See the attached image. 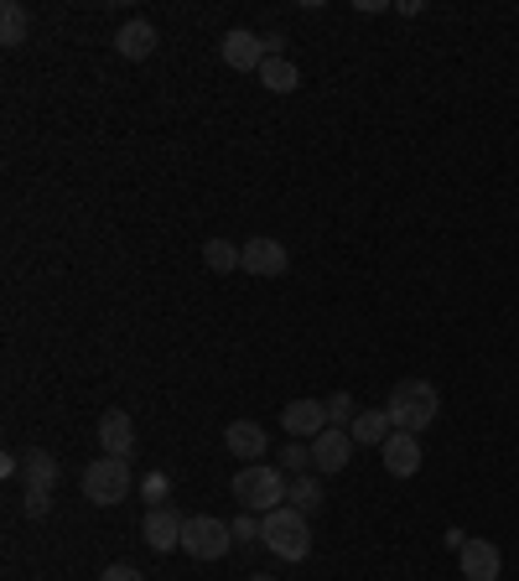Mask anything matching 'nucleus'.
Masks as SVG:
<instances>
[{
  "label": "nucleus",
  "mask_w": 519,
  "mask_h": 581,
  "mask_svg": "<svg viewBox=\"0 0 519 581\" xmlns=\"http://www.w3.org/2000/svg\"><path fill=\"white\" fill-rule=\"evenodd\" d=\"M260 545L270 551V556L281 560H307L312 556V525L302 509H291V504H281V509L260 514Z\"/></svg>",
  "instance_id": "nucleus-1"
},
{
  "label": "nucleus",
  "mask_w": 519,
  "mask_h": 581,
  "mask_svg": "<svg viewBox=\"0 0 519 581\" xmlns=\"http://www.w3.org/2000/svg\"><path fill=\"white\" fill-rule=\"evenodd\" d=\"M390 420H395V431H410V437H421L431 420L442 416V395H436V384L431 379H401L395 390H390Z\"/></svg>",
  "instance_id": "nucleus-2"
},
{
  "label": "nucleus",
  "mask_w": 519,
  "mask_h": 581,
  "mask_svg": "<svg viewBox=\"0 0 519 581\" xmlns=\"http://www.w3.org/2000/svg\"><path fill=\"white\" fill-rule=\"evenodd\" d=\"M235 498H239V509L270 514V509H281L286 498H291V478H286L281 467H270V463H244L235 472Z\"/></svg>",
  "instance_id": "nucleus-3"
},
{
  "label": "nucleus",
  "mask_w": 519,
  "mask_h": 581,
  "mask_svg": "<svg viewBox=\"0 0 519 581\" xmlns=\"http://www.w3.org/2000/svg\"><path fill=\"white\" fill-rule=\"evenodd\" d=\"M58 478H63V467H58V457H52V452H42V446L22 452L26 514H31V519H48V514H52V493H58Z\"/></svg>",
  "instance_id": "nucleus-4"
},
{
  "label": "nucleus",
  "mask_w": 519,
  "mask_h": 581,
  "mask_svg": "<svg viewBox=\"0 0 519 581\" xmlns=\"http://www.w3.org/2000/svg\"><path fill=\"white\" fill-rule=\"evenodd\" d=\"M125 493H130V463L125 457H94L84 467V498L94 509H115Z\"/></svg>",
  "instance_id": "nucleus-5"
},
{
  "label": "nucleus",
  "mask_w": 519,
  "mask_h": 581,
  "mask_svg": "<svg viewBox=\"0 0 519 581\" xmlns=\"http://www.w3.org/2000/svg\"><path fill=\"white\" fill-rule=\"evenodd\" d=\"M182 551L192 560H224L235 551V530L224 525V519H213V514H198L188 519V530H182Z\"/></svg>",
  "instance_id": "nucleus-6"
},
{
  "label": "nucleus",
  "mask_w": 519,
  "mask_h": 581,
  "mask_svg": "<svg viewBox=\"0 0 519 581\" xmlns=\"http://www.w3.org/2000/svg\"><path fill=\"white\" fill-rule=\"evenodd\" d=\"M286 265H291V255H286L281 239H270V233L239 244V270L244 276H286Z\"/></svg>",
  "instance_id": "nucleus-7"
},
{
  "label": "nucleus",
  "mask_w": 519,
  "mask_h": 581,
  "mask_svg": "<svg viewBox=\"0 0 519 581\" xmlns=\"http://www.w3.org/2000/svg\"><path fill=\"white\" fill-rule=\"evenodd\" d=\"M354 437H349V426H328L322 437H312V467L322 472V478H332V472H343L349 467V457H354Z\"/></svg>",
  "instance_id": "nucleus-8"
},
{
  "label": "nucleus",
  "mask_w": 519,
  "mask_h": 581,
  "mask_svg": "<svg viewBox=\"0 0 519 581\" xmlns=\"http://www.w3.org/2000/svg\"><path fill=\"white\" fill-rule=\"evenodd\" d=\"M182 530H188V519L172 509V504H162V509H145L141 535H145V545H151L156 556H166V551H182Z\"/></svg>",
  "instance_id": "nucleus-9"
},
{
  "label": "nucleus",
  "mask_w": 519,
  "mask_h": 581,
  "mask_svg": "<svg viewBox=\"0 0 519 581\" xmlns=\"http://www.w3.org/2000/svg\"><path fill=\"white\" fill-rule=\"evenodd\" d=\"M281 426L291 442H312L328 431V405L322 400H291V405H281Z\"/></svg>",
  "instance_id": "nucleus-10"
},
{
  "label": "nucleus",
  "mask_w": 519,
  "mask_h": 581,
  "mask_svg": "<svg viewBox=\"0 0 519 581\" xmlns=\"http://www.w3.org/2000/svg\"><path fill=\"white\" fill-rule=\"evenodd\" d=\"M218 52H224V63H229L235 73H260V63H265V37H260V31L235 26V31H224Z\"/></svg>",
  "instance_id": "nucleus-11"
},
{
  "label": "nucleus",
  "mask_w": 519,
  "mask_h": 581,
  "mask_svg": "<svg viewBox=\"0 0 519 581\" xmlns=\"http://www.w3.org/2000/svg\"><path fill=\"white\" fill-rule=\"evenodd\" d=\"M457 566H463V581H498L504 577V556H498L494 540H468L457 551Z\"/></svg>",
  "instance_id": "nucleus-12"
},
{
  "label": "nucleus",
  "mask_w": 519,
  "mask_h": 581,
  "mask_svg": "<svg viewBox=\"0 0 519 581\" xmlns=\"http://www.w3.org/2000/svg\"><path fill=\"white\" fill-rule=\"evenodd\" d=\"M384 452V472L390 478H416L421 472V437H410V431H390V442L379 446Z\"/></svg>",
  "instance_id": "nucleus-13"
},
{
  "label": "nucleus",
  "mask_w": 519,
  "mask_h": 581,
  "mask_svg": "<svg viewBox=\"0 0 519 581\" xmlns=\"http://www.w3.org/2000/svg\"><path fill=\"white\" fill-rule=\"evenodd\" d=\"M99 446H104V457H125L130 463V452H136V420L125 416V411H104L99 416Z\"/></svg>",
  "instance_id": "nucleus-14"
},
{
  "label": "nucleus",
  "mask_w": 519,
  "mask_h": 581,
  "mask_svg": "<svg viewBox=\"0 0 519 581\" xmlns=\"http://www.w3.org/2000/svg\"><path fill=\"white\" fill-rule=\"evenodd\" d=\"M224 446H229L235 457H244V463H260V457H265V446H270V431H265L260 420H229Z\"/></svg>",
  "instance_id": "nucleus-15"
},
{
  "label": "nucleus",
  "mask_w": 519,
  "mask_h": 581,
  "mask_svg": "<svg viewBox=\"0 0 519 581\" xmlns=\"http://www.w3.org/2000/svg\"><path fill=\"white\" fill-rule=\"evenodd\" d=\"M156 42H162V37H156V26L141 22V16H136V22H125L115 31V52H119V58H130V63L151 58V52H156Z\"/></svg>",
  "instance_id": "nucleus-16"
},
{
  "label": "nucleus",
  "mask_w": 519,
  "mask_h": 581,
  "mask_svg": "<svg viewBox=\"0 0 519 581\" xmlns=\"http://www.w3.org/2000/svg\"><path fill=\"white\" fill-rule=\"evenodd\" d=\"M390 431H395L390 411H358L354 426H349V437H354L358 446H384L390 442Z\"/></svg>",
  "instance_id": "nucleus-17"
},
{
  "label": "nucleus",
  "mask_w": 519,
  "mask_h": 581,
  "mask_svg": "<svg viewBox=\"0 0 519 581\" xmlns=\"http://www.w3.org/2000/svg\"><path fill=\"white\" fill-rule=\"evenodd\" d=\"M260 84L270 93H296L302 89V73H296L291 58H265V63H260Z\"/></svg>",
  "instance_id": "nucleus-18"
},
{
  "label": "nucleus",
  "mask_w": 519,
  "mask_h": 581,
  "mask_svg": "<svg viewBox=\"0 0 519 581\" xmlns=\"http://www.w3.org/2000/svg\"><path fill=\"white\" fill-rule=\"evenodd\" d=\"M26 31H31V22H26V5H22V0H5V5H0V42L22 47Z\"/></svg>",
  "instance_id": "nucleus-19"
},
{
  "label": "nucleus",
  "mask_w": 519,
  "mask_h": 581,
  "mask_svg": "<svg viewBox=\"0 0 519 581\" xmlns=\"http://www.w3.org/2000/svg\"><path fill=\"white\" fill-rule=\"evenodd\" d=\"M322 498H328V493H322V483H317V478H291V498H286V504H291V509H302L312 519V514H322Z\"/></svg>",
  "instance_id": "nucleus-20"
},
{
  "label": "nucleus",
  "mask_w": 519,
  "mask_h": 581,
  "mask_svg": "<svg viewBox=\"0 0 519 581\" xmlns=\"http://www.w3.org/2000/svg\"><path fill=\"white\" fill-rule=\"evenodd\" d=\"M203 265L218 270V276H224V270H239V244L235 239H208V244H203Z\"/></svg>",
  "instance_id": "nucleus-21"
},
{
  "label": "nucleus",
  "mask_w": 519,
  "mask_h": 581,
  "mask_svg": "<svg viewBox=\"0 0 519 581\" xmlns=\"http://www.w3.org/2000/svg\"><path fill=\"white\" fill-rule=\"evenodd\" d=\"M281 472L286 478H307L312 472V446L307 442H286L281 446Z\"/></svg>",
  "instance_id": "nucleus-22"
},
{
  "label": "nucleus",
  "mask_w": 519,
  "mask_h": 581,
  "mask_svg": "<svg viewBox=\"0 0 519 581\" xmlns=\"http://www.w3.org/2000/svg\"><path fill=\"white\" fill-rule=\"evenodd\" d=\"M322 405H328V426H354L358 405H354V395H349V390H338V395H328Z\"/></svg>",
  "instance_id": "nucleus-23"
},
{
  "label": "nucleus",
  "mask_w": 519,
  "mask_h": 581,
  "mask_svg": "<svg viewBox=\"0 0 519 581\" xmlns=\"http://www.w3.org/2000/svg\"><path fill=\"white\" fill-rule=\"evenodd\" d=\"M141 493H145V504H151V509H162L166 493H172V478H166V472H145V478H141Z\"/></svg>",
  "instance_id": "nucleus-24"
},
{
  "label": "nucleus",
  "mask_w": 519,
  "mask_h": 581,
  "mask_svg": "<svg viewBox=\"0 0 519 581\" xmlns=\"http://www.w3.org/2000/svg\"><path fill=\"white\" fill-rule=\"evenodd\" d=\"M229 530H235V545H260V514L239 509V519L229 525Z\"/></svg>",
  "instance_id": "nucleus-25"
},
{
  "label": "nucleus",
  "mask_w": 519,
  "mask_h": 581,
  "mask_svg": "<svg viewBox=\"0 0 519 581\" xmlns=\"http://www.w3.org/2000/svg\"><path fill=\"white\" fill-rule=\"evenodd\" d=\"M99 581H145V577L136 571V566H104V577Z\"/></svg>",
  "instance_id": "nucleus-26"
},
{
  "label": "nucleus",
  "mask_w": 519,
  "mask_h": 581,
  "mask_svg": "<svg viewBox=\"0 0 519 581\" xmlns=\"http://www.w3.org/2000/svg\"><path fill=\"white\" fill-rule=\"evenodd\" d=\"M281 47H286V37H281V31H265V58H286Z\"/></svg>",
  "instance_id": "nucleus-27"
},
{
  "label": "nucleus",
  "mask_w": 519,
  "mask_h": 581,
  "mask_svg": "<svg viewBox=\"0 0 519 581\" xmlns=\"http://www.w3.org/2000/svg\"><path fill=\"white\" fill-rule=\"evenodd\" d=\"M250 581H276V577H250Z\"/></svg>",
  "instance_id": "nucleus-28"
}]
</instances>
